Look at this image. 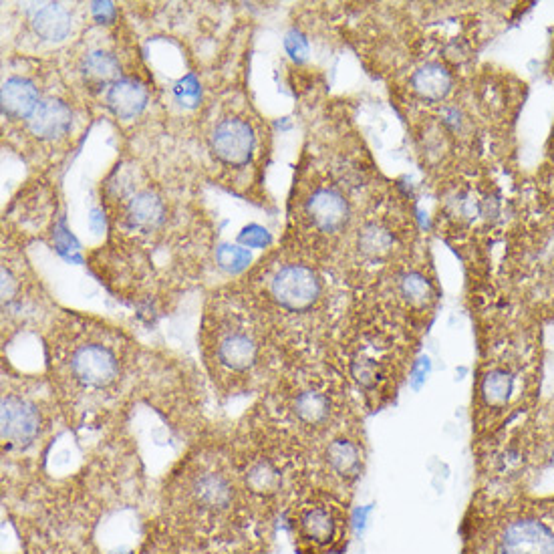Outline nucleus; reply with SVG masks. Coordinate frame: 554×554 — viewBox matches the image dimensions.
<instances>
[{"instance_id":"nucleus-1","label":"nucleus","mask_w":554,"mask_h":554,"mask_svg":"<svg viewBox=\"0 0 554 554\" xmlns=\"http://www.w3.org/2000/svg\"><path fill=\"white\" fill-rule=\"evenodd\" d=\"M464 554H554V494L482 492L466 518Z\"/></svg>"},{"instance_id":"nucleus-2","label":"nucleus","mask_w":554,"mask_h":554,"mask_svg":"<svg viewBox=\"0 0 554 554\" xmlns=\"http://www.w3.org/2000/svg\"><path fill=\"white\" fill-rule=\"evenodd\" d=\"M297 532L313 548L335 554L347 536L345 510L331 502L307 504L297 514Z\"/></svg>"},{"instance_id":"nucleus-3","label":"nucleus","mask_w":554,"mask_h":554,"mask_svg":"<svg viewBox=\"0 0 554 554\" xmlns=\"http://www.w3.org/2000/svg\"><path fill=\"white\" fill-rule=\"evenodd\" d=\"M186 500L194 514H198L200 518L216 520L232 510L236 490L226 474L206 470L190 480Z\"/></svg>"},{"instance_id":"nucleus-4","label":"nucleus","mask_w":554,"mask_h":554,"mask_svg":"<svg viewBox=\"0 0 554 554\" xmlns=\"http://www.w3.org/2000/svg\"><path fill=\"white\" fill-rule=\"evenodd\" d=\"M71 377L89 389H105L119 377V359L107 345L87 343L71 353Z\"/></svg>"},{"instance_id":"nucleus-5","label":"nucleus","mask_w":554,"mask_h":554,"mask_svg":"<svg viewBox=\"0 0 554 554\" xmlns=\"http://www.w3.org/2000/svg\"><path fill=\"white\" fill-rule=\"evenodd\" d=\"M272 295L281 307L299 313L311 309L317 303L321 295V283L311 268L291 264L274 276Z\"/></svg>"},{"instance_id":"nucleus-6","label":"nucleus","mask_w":554,"mask_h":554,"mask_svg":"<svg viewBox=\"0 0 554 554\" xmlns=\"http://www.w3.org/2000/svg\"><path fill=\"white\" fill-rule=\"evenodd\" d=\"M0 426H3V442L11 448L31 446L41 432V411L39 407L19 395H7L3 399V415H0Z\"/></svg>"},{"instance_id":"nucleus-7","label":"nucleus","mask_w":554,"mask_h":554,"mask_svg":"<svg viewBox=\"0 0 554 554\" xmlns=\"http://www.w3.org/2000/svg\"><path fill=\"white\" fill-rule=\"evenodd\" d=\"M212 150L228 166H244L254 152V131L242 119H224L212 135Z\"/></svg>"},{"instance_id":"nucleus-8","label":"nucleus","mask_w":554,"mask_h":554,"mask_svg":"<svg viewBox=\"0 0 554 554\" xmlns=\"http://www.w3.org/2000/svg\"><path fill=\"white\" fill-rule=\"evenodd\" d=\"M27 123L33 135L41 137V140H55V137L69 131L73 123V113L65 101L51 97L37 105Z\"/></svg>"},{"instance_id":"nucleus-9","label":"nucleus","mask_w":554,"mask_h":554,"mask_svg":"<svg viewBox=\"0 0 554 554\" xmlns=\"http://www.w3.org/2000/svg\"><path fill=\"white\" fill-rule=\"evenodd\" d=\"M307 212L315 222V226H319L325 232H333L347 222L349 204L339 192L331 188H321L311 196L307 204Z\"/></svg>"},{"instance_id":"nucleus-10","label":"nucleus","mask_w":554,"mask_h":554,"mask_svg":"<svg viewBox=\"0 0 554 554\" xmlns=\"http://www.w3.org/2000/svg\"><path fill=\"white\" fill-rule=\"evenodd\" d=\"M148 91L135 79H119L107 89V105L121 119H133L146 109Z\"/></svg>"},{"instance_id":"nucleus-11","label":"nucleus","mask_w":554,"mask_h":554,"mask_svg":"<svg viewBox=\"0 0 554 554\" xmlns=\"http://www.w3.org/2000/svg\"><path fill=\"white\" fill-rule=\"evenodd\" d=\"M216 355L224 367L232 371H246L254 365L258 357V345L250 335L242 331H234V333H226L220 339Z\"/></svg>"},{"instance_id":"nucleus-12","label":"nucleus","mask_w":554,"mask_h":554,"mask_svg":"<svg viewBox=\"0 0 554 554\" xmlns=\"http://www.w3.org/2000/svg\"><path fill=\"white\" fill-rule=\"evenodd\" d=\"M127 224L135 230H156L166 218L162 198L150 190L137 192L127 206Z\"/></svg>"},{"instance_id":"nucleus-13","label":"nucleus","mask_w":554,"mask_h":554,"mask_svg":"<svg viewBox=\"0 0 554 554\" xmlns=\"http://www.w3.org/2000/svg\"><path fill=\"white\" fill-rule=\"evenodd\" d=\"M0 103H3V113L9 117H31L37 109L39 91L37 87L23 77H13L3 85V95H0Z\"/></svg>"},{"instance_id":"nucleus-14","label":"nucleus","mask_w":554,"mask_h":554,"mask_svg":"<svg viewBox=\"0 0 554 554\" xmlns=\"http://www.w3.org/2000/svg\"><path fill=\"white\" fill-rule=\"evenodd\" d=\"M411 83H413L415 93L428 101H442V99H446V95L452 89L450 73L438 63H428V65L420 67L413 73Z\"/></svg>"},{"instance_id":"nucleus-15","label":"nucleus","mask_w":554,"mask_h":554,"mask_svg":"<svg viewBox=\"0 0 554 554\" xmlns=\"http://www.w3.org/2000/svg\"><path fill=\"white\" fill-rule=\"evenodd\" d=\"M71 27V13L61 5H45L33 15V29L45 41H63Z\"/></svg>"},{"instance_id":"nucleus-16","label":"nucleus","mask_w":554,"mask_h":554,"mask_svg":"<svg viewBox=\"0 0 554 554\" xmlns=\"http://www.w3.org/2000/svg\"><path fill=\"white\" fill-rule=\"evenodd\" d=\"M293 411L303 426H323L331 415V399L319 389H305L297 395Z\"/></svg>"},{"instance_id":"nucleus-17","label":"nucleus","mask_w":554,"mask_h":554,"mask_svg":"<svg viewBox=\"0 0 554 554\" xmlns=\"http://www.w3.org/2000/svg\"><path fill=\"white\" fill-rule=\"evenodd\" d=\"M327 464L331 472L343 480H353L359 474L361 468V452L359 448L345 438H339L327 446L325 452Z\"/></svg>"},{"instance_id":"nucleus-18","label":"nucleus","mask_w":554,"mask_h":554,"mask_svg":"<svg viewBox=\"0 0 554 554\" xmlns=\"http://www.w3.org/2000/svg\"><path fill=\"white\" fill-rule=\"evenodd\" d=\"M516 385V377L510 369L504 367H494L490 369L480 383V393L482 399L488 407H504L512 399Z\"/></svg>"},{"instance_id":"nucleus-19","label":"nucleus","mask_w":554,"mask_h":554,"mask_svg":"<svg viewBox=\"0 0 554 554\" xmlns=\"http://www.w3.org/2000/svg\"><path fill=\"white\" fill-rule=\"evenodd\" d=\"M81 71L87 81L105 85L119 81V61L107 51H93L83 59Z\"/></svg>"},{"instance_id":"nucleus-20","label":"nucleus","mask_w":554,"mask_h":554,"mask_svg":"<svg viewBox=\"0 0 554 554\" xmlns=\"http://www.w3.org/2000/svg\"><path fill=\"white\" fill-rule=\"evenodd\" d=\"M391 246H393V236L377 224H367L359 232V250L367 258H381L391 250Z\"/></svg>"},{"instance_id":"nucleus-21","label":"nucleus","mask_w":554,"mask_h":554,"mask_svg":"<svg viewBox=\"0 0 554 554\" xmlns=\"http://www.w3.org/2000/svg\"><path fill=\"white\" fill-rule=\"evenodd\" d=\"M351 375L355 377V381L365 387L371 389L379 383L381 375H383V367L379 361H375L373 357L367 355H357L351 363Z\"/></svg>"},{"instance_id":"nucleus-22","label":"nucleus","mask_w":554,"mask_h":554,"mask_svg":"<svg viewBox=\"0 0 554 554\" xmlns=\"http://www.w3.org/2000/svg\"><path fill=\"white\" fill-rule=\"evenodd\" d=\"M401 293L407 301L415 305H424L432 297V285L426 281V276L418 272H409L401 281Z\"/></svg>"},{"instance_id":"nucleus-23","label":"nucleus","mask_w":554,"mask_h":554,"mask_svg":"<svg viewBox=\"0 0 554 554\" xmlns=\"http://www.w3.org/2000/svg\"><path fill=\"white\" fill-rule=\"evenodd\" d=\"M246 482L252 492H274L279 488V474H276L268 464L258 462L248 470Z\"/></svg>"},{"instance_id":"nucleus-24","label":"nucleus","mask_w":554,"mask_h":554,"mask_svg":"<svg viewBox=\"0 0 554 554\" xmlns=\"http://www.w3.org/2000/svg\"><path fill=\"white\" fill-rule=\"evenodd\" d=\"M216 260H218V264H220L224 270H228V272H240V270H244V268L250 264L252 256H250V252H248L246 248H242V246L222 244V246L218 248V252H216Z\"/></svg>"},{"instance_id":"nucleus-25","label":"nucleus","mask_w":554,"mask_h":554,"mask_svg":"<svg viewBox=\"0 0 554 554\" xmlns=\"http://www.w3.org/2000/svg\"><path fill=\"white\" fill-rule=\"evenodd\" d=\"M174 93H176V99L182 103V105H188V107H194L198 101H200V83L196 81V77L188 75L184 79L178 81V85L174 87Z\"/></svg>"},{"instance_id":"nucleus-26","label":"nucleus","mask_w":554,"mask_h":554,"mask_svg":"<svg viewBox=\"0 0 554 554\" xmlns=\"http://www.w3.org/2000/svg\"><path fill=\"white\" fill-rule=\"evenodd\" d=\"M285 49H287L289 57L293 61H297V63H303L309 57V41L299 31H289L287 33V37H285Z\"/></svg>"},{"instance_id":"nucleus-27","label":"nucleus","mask_w":554,"mask_h":554,"mask_svg":"<svg viewBox=\"0 0 554 554\" xmlns=\"http://www.w3.org/2000/svg\"><path fill=\"white\" fill-rule=\"evenodd\" d=\"M238 240L242 246L246 248H262L270 242V234L258 226V224H250L248 228H244L240 234H238Z\"/></svg>"},{"instance_id":"nucleus-28","label":"nucleus","mask_w":554,"mask_h":554,"mask_svg":"<svg viewBox=\"0 0 554 554\" xmlns=\"http://www.w3.org/2000/svg\"><path fill=\"white\" fill-rule=\"evenodd\" d=\"M91 13L99 23H111L115 19V7L113 3H93Z\"/></svg>"},{"instance_id":"nucleus-29","label":"nucleus","mask_w":554,"mask_h":554,"mask_svg":"<svg viewBox=\"0 0 554 554\" xmlns=\"http://www.w3.org/2000/svg\"><path fill=\"white\" fill-rule=\"evenodd\" d=\"M15 293H17V281H15V276L11 274V270L3 268V297H5V301L13 299Z\"/></svg>"},{"instance_id":"nucleus-30","label":"nucleus","mask_w":554,"mask_h":554,"mask_svg":"<svg viewBox=\"0 0 554 554\" xmlns=\"http://www.w3.org/2000/svg\"><path fill=\"white\" fill-rule=\"evenodd\" d=\"M89 224L93 228V232H103L105 230V216L99 208H93L91 210V216H89Z\"/></svg>"}]
</instances>
